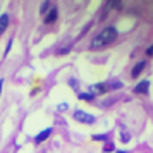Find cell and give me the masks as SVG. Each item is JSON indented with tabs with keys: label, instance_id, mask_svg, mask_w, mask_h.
<instances>
[{
	"label": "cell",
	"instance_id": "6da1fadb",
	"mask_svg": "<svg viewBox=\"0 0 153 153\" xmlns=\"http://www.w3.org/2000/svg\"><path fill=\"white\" fill-rule=\"evenodd\" d=\"M115 38H117V29L114 28V26L103 28L93 40H91V48L93 50L103 48V47H107V45H110V43L115 42Z\"/></svg>",
	"mask_w": 153,
	"mask_h": 153
},
{
	"label": "cell",
	"instance_id": "7a4b0ae2",
	"mask_svg": "<svg viewBox=\"0 0 153 153\" xmlns=\"http://www.w3.org/2000/svg\"><path fill=\"white\" fill-rule=\"evenodd\" d=\"M74 119L79 120V122H83V124H93V122H95V117L90 115V114H86V112H83V110L74 112Z\"/></svg>",
	"mask_w": 153,
	"mask_h": 153
},
{
	"label": "cell",
	"instance_id": "3957f363",
	"mask_svg": "<svg viewBox=\"0 0 153 153\" xmlns=\"http://www.w3.org/2000/svg\"><path fill=\"white\" fill-rule=\"evenodd\" d=\"M55 19H57V7H52L48 14H45V19H43V22H45V24H52Z\"/></svg>",
	"mask_w": 153,
	"mask_h": 153
},
{
	"label": "cell",
	"instance_id": "277c9868",
	"mask_svg": "<svg viewBox=\"0 0 153 153\" xmlns=\"http://www.w3.org/2000/svg\"><path fill=\"white\" fill-rule=\"evenodd\" d=\"M146 67V62L145 60H141V62H138L136 65H134V69H132V72H131V76L132 77H138L141 72H143V69Z\"/></svg>",
	"mask_w": 153,
	"mask_h": 153
},
{
	"label": "cell",
	"instance_id": "5b68a950",
	"mask_svg": "<svg viewBox=\"0 0 153 153\" xmlns=\"http://www.w3.org/2000/svg\"><path fill=\"white\" fill-rule=\"evenodd\" d=\"M148 88H150V83H148V81H141V83H138V86L134 88V91H136V93H148Z\"/></svg>",
	"mask_w": 153,
	"mask_h": 153
},
{
	"label": "cell",
	"instance_id": "8992f818",
	"mask_svg": "<svg viewBox=\"0 0 153 153\" xmlns=\"http://www.w3.org/2000/svg\"><path fill=\"white\" fill-rule=\"evenodd\" d=\"M7 26H9V16L7 14H2V16H0V35L7 29Z\"/></svg>",
	"mask_w": 153,
	"mask_h": 153
},
{
	"label": "cell",
	"instance_id": "52a82bcc",
	"mask_svg": "<svg viewBox=\"0 0 153 153\" xmlns=\"http://www.w3.org/2000/svg\"><path fill=\"white\" fill-rule=\"evenodd\" d=\"M50 134H52V129L48 127V129H45L43 132H40V134H38V136L35 138V141H36V143H42V141H45V139L48 138Z\"/></svg>",
	"mask_w": 153,
	"mask_h": 153
},
{
	"label": "cell",
	"instance_id": "ba28073f",
	"mask_svg": "<svg viewBox=\"0 0 153 153\" xmlns=\"http://www.w3.org/2000/svg\"><path fill=\"white\" fill-rule=\"evenodd\" d=\"M91 91H93V93H103L105 84H95V86H91Z\"/></svg>",
	"mask_w": 153,
	"mask_h": 153
},
{
	"label": "cell",
	"instance_id": "9c48e42d",
	"mask_svg": "<svg viewBox=\"0 0 153 153\" xmlns=\"http://www.w3.org/2000/svg\"><path fill=\"white\" fill-rule=\"evenodd\" d=\"M79 98H81V100H93V98H95V95H93V93H81V95H79Z\"/></svg>",
	"mask_w": 153,
	"mask_h": 153
},
{
	"label": "cell",
	"instance_id": "30bf717a",
	"mask_svg": "<svg viewBox=\"0 0 153 153\" xmlns=\"http://www.w3.org/2000/svg\"><path fill=\"white\" fill-rule=\"evenodd\" d=\"M50 5H52L50 2H43V4H42V9H40V10H42V14H47V10L50 9Z\"/></svg>",
	"mask_w": 153,
	"mask_h": 153
},
{
	"label": "cell",
	"instance_id": "8fae6325",
	"mask_svg": "<svg viewBox=\"0 0 153 153\" xmlns=\"http://www.w3.org/2000/svg\"><path fill=\"white\" fill-rule=\"evenodd\" d=\"M71 50V47H65V48H62V50H59V53H67Z\"/></svg>",
	"mask_w": 153,
	"mask_h": 153
},
{
	"label": "cell",
	"instance_id": "7c38bea8",
	"mask_svg": "<svg viewBox=\"0 0 153 153\" xmlns=\"http://www.w3.org/2000/svg\"><path fill=\"white\" fill-rule=\"evenodd\" d=\"M112 150H114V146H112V145H107V146H105V152H112Z\"/></svg>",
	"mask_w": 153,
	"mask_h": 153
},
{
	"label": "cell",
	"instance_id": "4fadbf2b",
	"mask_svg": "<svg viewBox=\"0 0 153 153\" xmlns=\"http://www.w3.org/2000/svg\"><path fill=\"white\" fill-rule=\"evenodd\" d=\"M146 53H148V55H152V53H153V45H152V48H148V50H146Z\"/></svg>",
	"mask_w": 153,
	"mask_h": 153
},
{
	"label": "cell",
	"instance_id": "5bb4252c",
	"mask_svg": "<svg viewBox=\"0 0 153 153\" xmlns=\"http://www.w3.org/2000/svg\"><path fill=\"white\" fill-rule=\"evenodd\" d=\"M115 153H127V152H115Z\"/></svg>",
	"mask_w": 153,
	"mask_h": 153
}]
</instances>
